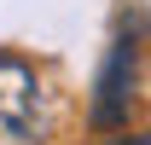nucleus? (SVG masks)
<instances>
[{"mask_svg": "<svg viewBox=\"0 0 151 145\" xmlns=\"http://www.w3.org/2000/svg\"><path fill=\"white\" fill-rule=\"evenodd\" d=\"M111 145H151V139H111Z\"/></svg>", "mask_w": 151, "mask_h": 145, "instance_id": "obj_3", "label": "nucleus"}, {"mask_svg": "<svg viewBox=\"0 0 151 145\" xmlns=\"http://www.w3.org/2000/svg\"><path fill=\"white\" fill-rule=\"evenodd\" d=\"M52 128V105L29 58L0 52V145H41Z\"/></svg>", "mask_w": 151, "mask_h": 145, "instance_id": "obj_1", "label": "nucleus"}, {"mask_svg": "<svg viewBox=\"0 0 151 145\" xmlns=\"http://www.w3.org/2000/svg\"><path fill=\"white\" fill-rule=\"evenodd\" d=\"M134 81H139V23H122L93 81V128L111 134L134 116Z\"/></svg>", "mask_w": 151, "mask_h": 145, "instance_id": "obj_2", "label": "nucleus"}]
</instances>
